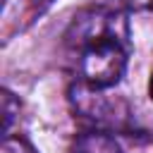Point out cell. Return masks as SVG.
Segmentation results:
<instances>
[{"instance_id": "cell-1", "label": "cell", "mask_w": 153, "mask_h": 153, "mask_svg": "<svg viewBox=\"0 0 153 153\" xmlns=\"http://www.w3.org/2000/svg\"><path fill=\"white\" fill-rule=\"evenodd\" d=\"M127 43L120 38H100L79 50V74L84 86L93 91L112 88L127 72Z\"/></svg>"}, {"instance_id": "cell-2", "label": "cell", "mask_w": 153, "mask_h": 153, "mask_svg": "<svg viewBox=\"0 0 153 153\" xmlns=\"http://www.w3.org/2000/svg\"><path fill=\"white\" fill-rule=\"evenodd\" d=\"M127 36H129V26L124 12L115 7H88L72 19L65 33V43L74 50H81L84 45L100 38H120L127 43Z\"/></svg>"}, {"instance_id": "cell-3", "label": "cell", "mask_w": 153, "mask_h": 153, "mask_svg": "<svg viewBox=\"0 0 153 153\" xmlns=\"http://www.w3.org/2000/svg\"><path fill=\"white\" fill-rule=\"evenodd\" d=\"M72 153H122V148L115 141V136L105 131H86L76 136Z\"/></svg>"}, {"instance_id": "cell-4", "label": "cell", "mask_w": 153, "mask_h": 153, "mask_svg": "<svg viewBox=\"0 0 153 153\" xmlns=\"http://www.w3.org/2000/svg\"><path fill=\"white\" fill-rule=\"evenodd\" d=\"M2 115H5V122H2V131H5V136L10 134V129H12V122L17 120V115H19V100L14 98V93H10L7 88L2 91Z\"/></svg>"}, {"instance_id": "cell-5", "label": "cell", "mask_w": 153, "mask_h": 153, "mask_svg": "<svg viewBox=\"0 0 153 153\" xmlns=\"http://www.w3.org/2000/svg\"><path fill=\"white\" fill-rule=\"evenodd\" d=\"M2 153H38L24 136H12L7 134L2 141Z\"/></svg>"}, {"instance_id": "cell-6", "label": "cell", "mask_w": 153, "mask_h": 153, "mask_svg": "<svg viewBox=\"0 0 153 153\" xmlns=\"http://www.w3.org/2000/svg\"><path fill=\"white\" fill-rule=\"evenodd\" d=\"M120 7H127V10H148L153 12V0H117Z\"/></svg>"}, {"instance_id": "cell-7", "label": "cell", "mask_w": 153, "mask_h": 153, "mask_svg": "<svg viewBox=\"0 0 153 153\" xmlns=\"http://www.w3.org/2000/svg\"><path fill=\"white\" fill-rule=\"evenodd\" d=\"M31 2H33V7H36V10H43V7H48L53 0H31Z\"/></svg>"}, {"instance_id": "cell-8", "label": "cell", "mask_w": 153, "mask_h": 153, "mask_svg": "<svg viewBox=\"0 0 153 153\" xmlns=\"http://www.w3.org/2000/svg\"><path fill=\"white\" fill-rule=\"evenodd\" d=\"M148 93H151V98H153V74H151V84H148Z\"/></svg>"}]
</instances>
